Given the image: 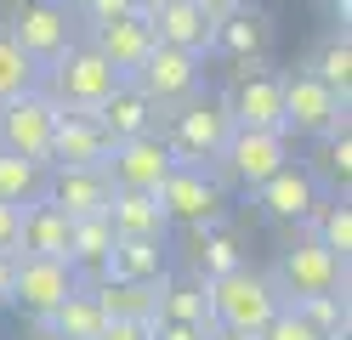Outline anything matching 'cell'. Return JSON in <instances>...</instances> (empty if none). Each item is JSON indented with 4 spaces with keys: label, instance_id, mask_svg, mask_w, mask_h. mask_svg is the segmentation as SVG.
I'll use <instances>...</instances> for the list:
<instances>
[{
    "label": "cell",
    "instance_id": "e575fe53",
    "mask_svg": "<svg viewBox=\"0 0 352 340\" xmlns=\"http://www.w3.org/2000/svg\"><path fill=\"white\" fill-rule=\"evenodd\" d=\"M256 340H324V335H318L313 324H301V317H296L290 306H278V317H273V324L261 329Z\"/></svg>",
    "mask_w": 352,
    "mask_h": 340
},
{
    "label": "cell",
    "instance_id": "8fae6325",
    "mask_svg": "<svg viewBox=\"0 0 352 340\" xmlns=\"http://www.w3.org/2000/svg\"><path fill=\"white\" fill-rule=\"evenodd\" d=\"M6 29L17 34V45H23L40 68H52L74 45V17H69V6H57V0H23Z\"/></svg>",
    "mask_w": 352,
    "mask_h": 340
},
{
    "label": "cell",
    "instance_id": "44dd1931",
    "mask_svg": "<svg viewBox=\"0 0 352 340\" xmlns=\"http://www.w3.org/2000/svg\"><path fill=\"white\" fill-rule=\"evenodd\" d=\"M17 256H52V261H69V216H63L57 204H46V199L23 204Z\"/></svg>",
    "mask_w": 352,
    "mask_h": 340
},
{
    "label": "cell",
    "instance_id": "d6986e66",
    "mask_svg": "<svg viewBox=\"0 0 352 340\" xmlns=\"http://www.w3.org/2000/svg\"><path fill=\"white\" fill-rule=\"evenodd\" d=\"M273 45V23L261 6H233L228 17H216V52H228L239 63H261Z\"/></svg>",
    "mask_w": 352,
    "mask_h": 340
},
{
    "label": "cell",
    "instance_id": "2e32d148",
    "mask_svg": "<svg viewBox=\"0 0 352 340\" xmlns=\"http://www.w3.org/2000/svg\"><path fill=\"white\" fill-rule=\"evenodd\" d=\"M46 204H57L69 221L80 216H108V199H114V181L102 165H80V170H46Z\"/></svg>",
    "mask_w": 352,
    "mask_h": 340
},
{
    "label": "cell",
    "instance_id": "f35d334b",
    "mask_svg": "<svg viewBox=\"0 0 352 340\" xmlns=\"http://www.w3.org/2000/svg\"><path fill=\"white\" fill-rule=\"evenodd\" d=\"M97 340H148V324H114V317H108Z\"/></svg>",
    "mask_w": 352,
    "mask_h": 340
},
{
    "label": "cell",
    "instance_id": "ffe728a7",
    "mask_svg": "<svg viewBox=\"0 0 352 340\" xmlns=\"http://www.w3.org/2000/svg\"><path fill=\"white\" fill-rule=\"evenodd\" d=\"M97 125H102V136H108V142H131V136H153V131H160V108H153V102L142 97V91L125 80V85L114 91V97H108V102L97 108Z\"/></svg>",
    "mask_w": 352,
    "mask_h": 340
},
{
    "label": "cell",
    "instance_id": "83f0119b",
    "mask_svg": "<svg viewBox=\"0 0 352 340\" xmlns=\"http://www.w3.org/2000/svg\"><path fill=\"white\" fill-rule=\"evenodd\" d=\"M46 193V165L0 148V204H34Z\"/></svg>",
    "mask_w": 352,
    "mask_h": 340
},
{
    "label": "cell",
    "instance_id": "d4e9b609",
    "mask_svg": "<svg viewBox=\"0 0 352 340\" xmlns=\"http://www.w3.org/2000/svg\"><path fill=\"white\" fill-rule=\"evenodd\" d=\"M102 324H108V317H102V306H97V295L80 284V289H74V295H69V301H63L40 329H52V335H63V340H97Z\"/></svg>",
    "mask_w": 352,
    "mask_h": 340
},
{
    "label": "cell",
    "instance_id": "277c9868",
    "mask_svg": "<svg viewBox=\"0 0 352 340\" xmlns=\"http://www.w3.org/2000/svg\"><path fill=\"white\" fill-rule=\"evenodd\" d=\"M233 131H239V125H233L228 97H188L182 108L170 113L165 148L176 153V165H216Z\"/></svg>",
    "mask_w": 352,
    "mask_h": 340
},
{
    "label": "cell",
    "instance_id": "7bdbcfd3",
    "mask_svg": "<svg viewBox=\"0 0 352 340\" xmlns=\"http://www.w3.org/2000/svg\"><path fill=\"white\" fill-rule=\"evenodd\" d=\"M29 340H63V335H52V329H40V324H34V335H29Z\"/></svg>",
    "mask_w": 352,
    "mask_h": 340
},
{
    "label": "cell",
    "instance_id": "ba28073f",
    "mask_svg": "<svg viewBox=\"0 0 352 340\" xmlns=\"http://www.w3.org/2000/svg\"><path fill=\"white\" fill-rule=\"evenodd\" d=\"M80 289V272L69 261H52V256H17L12 267V306H23L34 324H46V317L69 301Z\"/></svg>",
    "mask_w": 352,
    "mask_h": 340
},
{
    "label": "cell",
    "instance_id": "7c38bea8",
    "mask_svg": "<svg viewBox=\"0 0 352 340\" xmlns=\"http://www.w3.org/2000/svg\"><path fill=\"white\" fill-rule=\"evenodd\" d=\"M108 181L125 193H153L160 181L176 170V153L165 148V136L153 131V136H131V142H114V153H108Z\"/></svg>",
    "mask_w": 352,
    "mask_h": 340
},
{
    "label": "cell",
    "instance_id": "30bf717a",
    "mask_svg": "<svg viewBox=\"0 0 352 340\" xmlns=\"http://www.w3.org/2000/svg\"><path fill=\"white\" fill-rule=\"evenodd\" d=\"M57 102L46 91H23V97H6L0 102V148L6 153H23V159H40L46 165V142H52V125H57Z\"/></svg>",
    "mask_w": 352,
    "mask_h": 340
},
{
    "label": "cell",
    "instance_id": "484cf974",
    "mask_svg": "<svg viewBox=\"0 0 352 340\" xmlns=\"http://www.w3.org/2000/svg\"><path fill=\"white\" fill-rule=\"evenodd\" d=\"M108 249H114V227H108V216H80V221H69V267H74V272H102Z\"/></svg>",
    "mask_w": 352,
    "mask_h": 340
},
{
    "label": "cell",
    "instance_id": "f1b7e54d",
    "mask_svg": "<svg viewBox=\"0 0 352 340\" xmlns=\"http://www.w3.org/2000/svg\"><path fill=\"white\" fill-rule=\"evenodd\" d=\"M34 85H40V63L17 45L12 29H0V102L23 97V91H34Z\"/></svg>",
    "mask_w": 352,
    "mask_h": 340
},
{
    "label": "cell",
    "instance_id": "5b68a950",
    "mask_svg": "<svg viewBox=\"0 0 352 340\" xmlns=\"http://www.w3.org/2000/svg\"><path fill=\"white\" fill-rule=\"evenodd\" d=\"M278 97H284V136H336L346 131V102L329 91L313 68L301 74H278Z\"/></svg>",
    "mask_w": 352,
    "mask_h": 340
},
{
    "label": "cell",
    "instance_id": "6da1fadb",
    "mask_svg": "<svg viewBox=\"0 0 352 340\" xmlns=\"http://www.w3.org/2000/svg\"><path fill=\"white\" fill-rule=\"evenodd\" d=\"M120 85H125V80L91 52V45H80V40H74L52 68H40V91H46L63 113H97Z\"/></svg>",
    "mask_w": 352,
    "mask_h": 340
},
{
    "label": "cell",
    "instance_id": "b9f144b4",
    "mask_svg": "<svg viewBox=\"0 0 352 340\" xmlns=\"http://www.w3.org/2000/svg\"><path fill=\"white\" fill-rule=\"evenodd\" d=\"M210 340H256V335H239V329H210Z\"/></svg>",
    "mask_w": 352,
    "mask_h": 340
},
{
    "label": "cell",
    "instance_id": "4dcf8cb0",
    "mask_svg": "<svg viewBox=\"0 0 352 340\" xmlns=\"http://www.w3.org/2000/svg\"><path fill=\"white\" fill-rule=\"evenodd\" d=\"M245 267V256H239V244L216 227V233H199V244H193V278L210 284V278H228V272Z\"/></svg>",
    "mask_w": 352,
    "mask_h": 340
},
{
    "label": "cell",
    "instance_id": "cb8c5ba5",
    "mask_svg": "<svg viewBox=\"0 0 352 340\" xmlns=\"http://www.w3.org/2000/svg\"><path fill=\"white\" fill-rule=\"evenodd\" d=\"M91 295H97L102 317H114V324H153V317H160V284H120V278H102Z\"/></svg>",
    "mask_w": 352,
    "mask_h": 340
},
{
    "label": "cell",
    "instance_id": "4316f807",
    "mask_svg": "<svg viewBox=\"0 0 352 340\" xmlns=\"http://www.w3.org/2000/svg\"><path fill=\"white\" fill-rule=\"evenodd\" d=\"M160 317H165V324H199V329H216L199 278H165V284H160Z\"/></svg>",
    "mask_w": 352,
    "mask_h": 340
},
{
    "label": "cell",
    "instance_id": "60d3db41",
    "mask_svg": "<svg viewBox=\"0 0 352 340\" xmlns=\"http://www.w3.org/2000/svg\"><path fill=\"white\" fill-rule=\"evenodd\" d=\"M199 6H205V12H216V17H228V12L239 6V0H199Z\"/></svg>",
    "mask_w": 352,
    "mask_h": 340
},
{
    "label": "cell",
    "instance_id": "ac0fdd59",
    "mask_svg": "<svg viewBox=\"0 0 352 340\" xmlns=\"http://www.w3.org/2000/svg\"><path fill=\"white\" fill-rule=\"evenodd\" d=\"M85 45H91L120 80H131L148 63V52H153V29L142 23V12L137 17H114V23H91V40H85Z\"/></svg>",
    "mask_w": 352,
    "mask_h": 340
},
{
    "label": "cell",
    "instance_id": "e0dca14e",
    "mask_svg": "<svg viewBox=\"0 0 352 340\" xmlns=\"http://www.w3.org/2000/svg\"><path fill=\"white\" fill-rule=\"evenodd\" d=\"M256 204H261L267 221H307L324 204V188H318V176L307 165H284L256 188Z\"/></svg>",
    "mask_w": 352,
    "mask_h": 340
},
{
    "label": "cell",
    "instance_id": "8992f818",
    "mask_svg": "<svg viewBox=\"0 0 352 340\" xmlns=\"http://www.w3.org/2000/svg\"><path fill=\"white\" fill-rule=\"evenodd\" d=\"M273 284H278L284 301H301V295H341L346 289V261L329 256L318 238H296V244H284Z\"/></svg>",
    "mask_w": 352,
    "mask_h": 340
},
{
    "label": "cell",
    "instance_id": "52a82bcc",
    "mask_svg": "<svg viewBox=\"0 0 352 340\" xmlns=\"http://www.w3.org/2000/svg\"><path fill=\"white\" fill-rule=\"evenodd\" d=\"M199 80H205V57L176 52V45H160V40H153L148 63L131 74V85H137L153 108H182L188 97H199Z\"/></svg>",
    "mask_w": 352,
    "mask_h": 340
},
{
    "label": "cell",
    "instance_id": "836d02e7",
    "mask_svg": "<svg viewBox=\"0 0 352 340\" xmlns=\"http://www.w3.org/2000/svg\"><path fill=\"white\" fill-rule=\"evenodd\" d=\"M324 176L346 193V181H352V136H346V131L324 136Z\"/></svg>",
    "mask_w": 352,
    "mask_h": 340
},
{
    "label": "cell",
    "instance_id": "ee69618b",
    "mask_svg": "<svg viewBox=\"0 0 352 340\" xmlns=\"http://www.w3.org/2000/svg\"><path fill=\"white\" fill-rule=\"evenodd\" d=\"M137 6H142V12H153V6H165V0H137Z\"/></svg>",
    "mask_w": 352,
    "mask_h": 340
},
{
    "label": "cell",
    "instance_id": "3957f363",
    "mask_svg": "<svg viewBox=\"0 0 352 340\" xmlns=\"http://www.w3.org/2000/svg\"><path fill=\"white\" fill-rule=\"evenodd\" d=\"M228 181L216 176V165H176L160 188H153V199H160V210H165V221L176 227H193V233H216L222 227V216H228Z\"/></svg>",
    "mask_w": 352,
    "mask_h": 340
},
{
    "label": "cell",
    "instance_id": "74e56055",
    "mask_svg": "<svg viewBox=\"0 0 352 340\" xmlns=\"http://www.w3.org/2000/svg\"><path fill=\"white\" fill-rule=\"evenodd\" d=\"M17 227H23V204H0V256H17Z\"/></svg>",
    "mask_w": 352,
    "mask_h": 340
},
{
    "label": "cell",
    "instance_id": "4fadbf2b",
    "mask_svg": "<svg viewBox=\"0 0 352 340\" xmlns=\"http://www.w3.org/2000/svg\"><path fill=\"white\" fill-rule=\"evenodd\" d=\"M233 125L245 131H284V97H278V74L267 63H239V80H233Z\"/></svg>",
    "mask_w": 352,
    "mask_h": 340
},
{
    "label": "cell",
    "instance_id": "9c48e42d",
    "mask_svg": "<svg viewBox=\"0 0 352 340\" xmlns=\"http://www.w3.org/2000/svg\"><path fill=\"white\" fill-rule=\"evenodd\" d=\"M216 165H222V176L233 181V188L256 193L273 170L290 165V136H284V131H245V125H239V131L228 136V148H222Z\"/></svg>",
    "mask_w": 352,
    "mask_h": 340
},
{
    "label": "cell",
    "instance_id": "d590c367",
    "mask_svg": "<svg viewBox=\"0 0 352 340\" xmlns=\"http://www.w3.org/2000/svg\"><path fill=\"white\" fill-rule=\"evenodd\" d=\"M80 6H85L91 23H114V17H137V12H142L137 0H80Z\"/></svg>",
    "mask_w": 352,
    "mask_h": 340
},
{
    "label": "cell",
    "instance_id": "7a4b0ae2",
    "mask_svg": "<svg viewBox=\"0 0 352 340\" xmlns=\"http://www.w3.org/2000/svg\"><path fill=\"white\" fill-rule=\"evenodd\" d=\"M205 301H210V324L216 329H239V335H261L278 317L284 295L273 278H261V272L239 267L228 272V278H210L205 284Z\"/></svg>",
    "mask_w": 352,
    "mask_h": 340
},
{
    "label": "cell",
    "instance_id": "5bb4252c",
    "mask_svg": "<svg viewBox=\"0 0 352 340\" xmlns=\"http://www.w3.org/2000/svg\"><path fill=\"white\" fill-rule=\"evenodd\" d=\"M142 23L160 45H176V52H193V57L216 52V12H205L199 0H165V6L142 12Z\"/></svg>",
    "mask_w": 352,
    "mask_h": 340
},
{
    "label": "cell",
    "instance_id": "8d00e7d4",
    "mask_svg": "<svg viewBox=\"0 0 352 340\" xmlns=\"http://www.w3.org/2000/svg\"><path fill=\"white\" fill-rule=\"evenodd\" d=\"M148 340H210V329H199V324H165V317H153V324H148Z\"/></svg>",
    "mask_w": 352,
    "mask_h": 340
},
{
    "label": "cell",
    "instance_id": "1f68e13d",
    "mask_svg": "<svg viewBox=\"0 0 352 340\" xmlns=\"http://www.w3.org/2000/svg\"><path fill=\"white\" fill-rule=\"evenodd\" d=\"M301 324H313L324 340H346V295H301V301H284Z\"/></svg>",
    "mask_w": 352,
    "mask_h": 340
},
{
    "label": "cell",
    "instance_id": "d6a6232c",
    "mask_svg": "<svg viewBox=\"0 0 352 340\" xmlns=\"http://www.w3.org/2000/svg\"><path fill=\"white\" fill-rule=\"evenodd\" d=\"M313 74H318L329 91H336L341 102L352 97V40H346V29L324 40V52H318V63H313Z\"/></svg>",
    "mask_w": 352,
    "mask_h": 340
},
{
    "label": "cell",
    "instance_id": "7402d4cb",
    "mask_svg": "<svg viewBox=\"0 0 352 340\" xmlns=\"http://www.w3.org/2000/svg\"><path fill=\"white\" fill-rule=\"evenodd\" d=\"M108 227H114V238H153V244H165V233H170L160 199L125 193V188H114V199H108Z\"/></svg>",
    "mask_w": 352,
    "mask_h": 340
},
{
    "label": "cell",
    "instance_id": "f546056e",
    "mask_svg": "<svg viewBox=\"0 0 352 340\" xmlns=\"http://www.w3.org/2000/svg\"><path fill=\"white\" fill-rule=\"evenodd\" d=\"M307 221H313V233H307V238H318L329 256H341V261L352 256V204L346 199H324Z\"/></svg>",
    "mask_w": 352,
    "mask_h": 340
},
{
    "label": "cell",
    "instance_id": "9a60e30c",
    "mask_svg": "<svg viewBox=\"0 0 352 340\" xmlns=\"http://www.w3.org/2000/svg\"><path fill=\"white\" fill-rule=\"evenodd\" d=\"M114 142L102 136L97 113H57L52 142H46V170H80V165H108Z\"/></svg>",
    "mask_w": 352,
    "mask_h": 340
},
{
    "label": "cell",
    "instance_id": "ab89813d",
    "mask_svg": "<svg viewBox=\"0 0 352 340\" xmlns=\"http://www.w3.org/2000/svg\"><path fill=\"white\" fill-rule=\"evenodd\" d=\"M12 267H17V256H0V306L12 301Z\"/></svg>",
    "mask_w": 352,
    "mask_h": 340
},
{
    "label": "cell",
    "instance_id": "603a6c76",
    "mask_svg": "<svg viewBox=\"0 0 352 340\" xmlns=\"http://www.w3.org/2000/svg\"><path fill=\"white\" fill-rule=\"evenodd\" d=\"M102 278H120V284H165V244L153 238H114L102 261Z\"/></svg>",
    "mask_w": 352,
    "mask_h": 340
}]
</instances>
